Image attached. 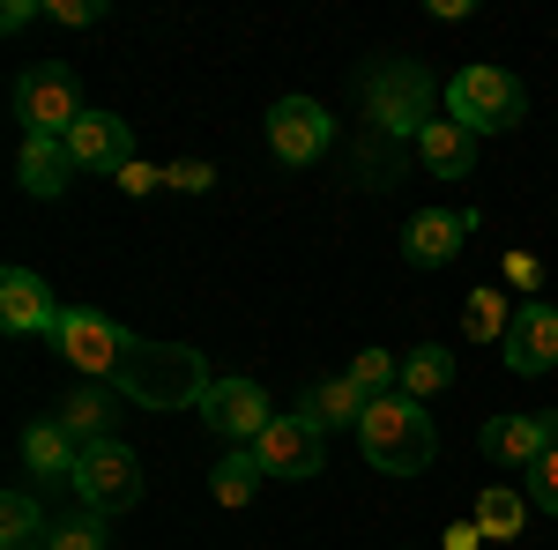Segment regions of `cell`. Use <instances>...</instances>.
I'll list each match as a JSON object with an SVG mask.
<instances>
[{
    "instance_id": "24",
    "label": "cell",
    "mask_w": 558,
    "mask_h": 550,
    "mask_svg": "<svg viewBox=\"0 0 558 550\" xmlns=\"http://www.w3.org/2000/svg\"><path fill=\"white\" fill-rule=\"evenodd\" d=\"M447 380H454V350H447V342H425V350L402 357V394H410V402H432Z\"/></svg>"
},
{
    "instance_id": "1",
    "label": "cell",
    "mask_w": 558,
    "mask_h": 550,
    "mask_svg": "<svg viewBox=\"0 0 558 550\" xmlns=\"http://www.w3.org/2000/svg\"><path fill=\"white\" fill-rule=\"evenodd\" d=\"M120 394L142 402V410H194V402H209V365H202V350H186V342H142L134 335L128 365H120Z\"/></svg>"
},
{
    "instance_id": "10",
    "label": "cell",
    "mask_w": 558,
    "mask_h": 550,
    "mask_svg": "<svg viewBox=\"0 0 558 550\" xmlns=\"http://www.w3.org/2000/svg\"><path fill=\"white\" fill-rule=\"evenodd\" d=\"M551 447H558V410H529V417H492L484 424V454L499 468H521V476L544 462Z\"/></svg>"
},
{
    "instance_id": "33",
    "label": "cell",
    "mask_w": 558,
    "mask_h": 550,
    "mask_svg": "<svg viewBox=\"0 0 558 550\" xmlns=\"http://www.w3.org/2000/svg\"><path fill=\"white\" fill-rule=\"evenodd\" d=\"M476 543H484V528H476V521H454V528L439 536V550H476Z\"/></svg>"
},
{
    "instance_id": "23",
    "label": "cell",
    "mask_w": 558,
    "mask_h": 550,
    "mask_svg": "<svg viewBox=\"0 0 558 550\" xmlns=\"http://www.w3.org/2000/svg\"><path fill=\"white\" fill-rule=\"evenodd\" d=\"M260 476H268V468L254 462V447H239V454H223V462L209 468V491H216V506H254Z\"/></svg>"
},
{
    "instance_id": "31",
    "label": "cell",
    "mask_w": 558,
    "mask_h": 550,
    "mask_svg": "<svg viewBox=\"0 0 558 550\" xmlns=\"http://www.w3.org/2000/svg\"><path fill=\"white\" fill-rule=\"evenodd\" d=\"M45 15H52V23H68V30H83V23H105V8H97V0H45Z\"/></svg>"
},
{
    "instance_id": "14",
    "label": "cell",
    "mask_w": 558,
    "mask_h": 550,
    "mask_svg": "<svg viewBox=\"0 0 558 550\" xmlns=\"http://www.w3.org/2000/svg\"><path fill=\"white\" fill-rule=\"evenodd\" d=\"M68 157L75 171H105V179H120L134 164V127L120 112H83V127L68 134Z\"/></svg>"
},
{
    "instance_id": "15",
    "label": "cell",
    "mask_w": 558,
    "mask_h": 550,
    "mask_svg": "<svg viewBox=\"0 0 558 550\" xmlns=\"http://www.w3.org/2000/svg\"><path fill=\"white\" fill-rule=\"evenodd\" d=\"M60 313L68 305H52L45 276H31V268H8L0 276V328L8 335H60Z\"/></svg>"
},
{
    "instance_id": "12",
    "label": "cell",
    "mask_w": 558,
    "mask_h": 550,
    "mask_svg": "<svg viewBox=\"0 0 558 550\" xmlns=\"http://www.w3.org/2000/svg\"><path fill=\"white\" fill-rule=\"evenodd\" d=\"M507 365H514L521 380H536V372H551L558 365V305H544V297H529V305H514V328H507Z\"/></svg>"
},
{
    "instance_id": "9",
    "label": "cell",
    "mask_w": 558,
    "mask_h": 550,
    "mask_svg": "<svg viewBox=\"0 0 558 550\" xmlns=\"http://www.w3.org/2000/svg\"><path fill=\"white\" fill-rule=\"evenodd\" d=\"M328 142H336L328 105H313V97H276V112H268V149H276L283 164H320Z\"/></svg>"
},
{
    "instance_id": "19",
    "label": "cell",
    "mask_w": 558,
    "mask_h": 550,
    "mask_svg": "<svg viewBox=\"0 0 558 550\" xmlns=\"http://www.w3.org/2000/svg\"><path fill=\"white\" fill-rule=\"evenodd\" d=\"M52 424H68L75 447H97V439H112V394H105V387H75Z\"/></svg>"
},
{
    "instance_id": "32",
    "label": "cell",
    "mask_w": 558,
    "mask_h": 550,
    "mask_svg": "<svg viewBox=\"0 0 558 550\" xmlns=\"http://www.w3.org/2000/svg\"><path fill=\"white\" fill-rule=\"evenodd\" d=\"M120 186H128V194H157V186H165V171H157V164H142V157H134V164L120 171Z\"/></svg>"
},
{
    "instance_id": "22",
    "label": "cell",
    "mask_w": 558,
    "mask_h": 550,
    "mask_svg": "<svg viewBox=\"0 0 558 550\" xmlns=\"http://www.w3.org/2000/svg\"><path fill=\"white\" fill-rule=\"evenodd\" d=\"M0 550H45V536H52V521H45V506L31 499V491H8L0 499Z\"/></svg>"
},
{
    "instance_id": "5",
    "label": "cell",
    "mask_w": 558,
    "mask_h": 550,
    "mask_svg": "<svg viewBox=\"0 0 558 550\" xmlns=\"http://www.w3.org/2000/svg\"><path fill=\"white\" fill-rule=\"evenodd\" d=\"M75 499H83V513H105V521L142 506V454L120 447V439L83 447V462H75Z\"/></svg>"
},
{
    "instance_id": "4",
    "label": "cell",
    "mask_w": 558,
    "mask_h": 550,
    "mask_svg": "<svg viewBox=\"0 0 558 550\" xmlns=\"http://www.w3.org/2000/svg\"><path fill=\"white\" fill-rule=\"evenodd\" d=\"M83 83H75V68H60V60H45V68H23L15 75V120L23 134H52V142H68V134L83 127Z\"/></svg>"
},
{
    "instance_id": "6",
    "label": "cell",
    "mask_w": 558,
    "mask_h": 550,
    "mask_svg": "<svg viewBox=\"0 0 558 550\" xmlns=\"http://www.w3.org/2000/svg\"><path fill=\"white\" fill-rule=\"evenodd\" d=\"M52 342H60V357H68L83 380H120V365H128V350H134L128 328L105 320V313H89V305H68Z\"/></svg>"
},
{
    "instance_id": "25",
    "label": "cell",
    "mask_w": 558,
    "mask_h": 550,
    "mask_svg": "<svg viewBox=\"0 0 558 550\" xmlns=\"http://www.w3.org/2000/svg\"><path fill=\"white\" fill-rule=\"evenodd\" d=\"M507 328H514V297L507 291H470L462 297V335L470 342H507Z\"/></svg>"
},
{
    "instance_id": "8",
    "label": "cell",
    "mask_w": 558,
    "mask_h": 550,
    "mask_svg": "<svg viewBox=\"0 0 558 550\" xmlns=\"http://www.w3.org/2000/svg\"><path fill=\"white\" fill-rule=\"evenodd\" d=\"M254 462L268 476H283V484H305V476H320V462H328V431L305 424V417H276L254 439Z\"/></svg>"
},
{
    "instance_id": "18",
    "label": "cell",
    "mask_w": 558,
    "mask_h": 550,
    "mask_svg": "<svg viewBox=\"0 0 558 550\" xmlns=\"http://www.w3.org/2000/svg\"><path fill=\"white\" fill-rule=\"evenodd\" d=\"M23 462H31V476H45V484H75L83 447L68 439V424H31V431H23Z\"/></svg>"
},
{
    "instance_id": "30",
    "label": "cell",
    "mask_w": 558,
    "mask_h": 550,
    "mask_svg": "<svg viewBox=\"0 0 558 550\" xmlns=\"http://www.w3.org/2000/svg\"><path fill=\"white\" fill-rule=\"evenodd\" d=\"M507 283H514L521 305H529V297L544 291V260H536V254H507Z\"/></svg>"
},
{
    "instance_id": "28",
    "label": "cell",
    "mask_w": 558,
    "mask_h": 550,
    "mask_svg": "<svg viewBox=\"0 0 558 550\" xmlns=\"http://www.w3.org/2000/svg\"><path fill=\"white\" fill-rule=\"evenodd\" d=\"M529 506L558 513V447H551V454H544L536 468H529Z\"/></svg>"
},
{
    "instance_id": "21",
    "label": "cell",
    "mask_w": 558,
    "mask_h": 550,
    "mask_svg": "<svg viewBox=\"0 0 558 550\" xmlns=\"http://www.w3.org/2000/svg\"><path fill=\"white\" fill-rule=\"evenodd\" d=\"M470 521L484 528V543H514L521 521H529V506H521L514 484H484V491H476V513H470Z\"/></svg>"
},
{
    "instance_id": "11",
    "label": "cell",
    "mask_w": 558,
    "mask_h": 550,
    "mask_svg": "<svg viewBox=\"0 0 558 550\" xmlns=\"http://www.w3.org/2000/svg\"><path fill=\"white\" fill-rule=\"evenodd\" d=\"M470 231H476V209H417L402 223V260L410 268H447Z\"/></svg>"
},
{
    "instance_id": "27",
    "label": "cell",
    "mask_w": 558,
    "mask_h": 550,
    "mask_svg": "<svg viewBox=\"0 0 558 550\" xmlns=\"http://www.w3.org/2000/svg\"><path fill=\"white\" fill-rule=\"evenodd\" d=\"M112 536H105V513H68V521H52V536H45V550H105Z\"/></svg>"
},
{
    "instance_id": "17",
    "label": "cell",
    "mask_w": 558,
    "mask_h": 550,
    "mask_svg": "<svg viewBox=\"0 0 558 550\" xmlns=\"http://www.w3.org/2000/svg\"><path fill=\"white\" fill-rule=\"evenodd\" d=\"M417 157H425L432 179H470V164H476V134L462 127V120H432V127L417 134Z\"/></svg>"
},
{
    "instance_id": "26",
    "label": "cell",
    "mask_w": 558,
    "mask_h": 550,
    "mask_svg": "<svg viewBox=\"0 0 558 550\" xmlns=\"http://www.w3.org/2000/svg\"><path fill=\"white\" fill-rule=\"evenodd\" d=\"M350 387H357L365 402L395 394V387H402V357H395V350H357V357H350Z\"/></svg>"
},
{
    "instance_id": "29",
    "label": "cell",
    "mask_w": 558,
    "mask_h": 550,
    "mask_svg": "<svg viewBox=\"0 0 558 550\" xmlns=\"http://www.w3.org/2000/svg\"><path fill=\"white\" fill-rule=\"evenodd\" d=\"M165 186H179V194H209L216 171L202 164V157H179V164H165Z\"/></svg>"
},
{
    "instance_id": "20",
    "label": "cell",
    "mask_w": 558,
    "mask_h": 550,
    "mask_svg": "<svg viewBox=\"0 0 558 550\" xmlns=\"http://www.w3.org/2000/svg\"><path fill=\"white\" fill-rule=\"evenodd\" d=\"M365 410H373V402H365V394L350 387V372H343V380H320V387H313L299 417L320 424V431H336V424H365Z\"/></svg>"
},
{
    "instance_id": "13",
    "label": "cell",
    "mask_w": 558,
    "mask_h": 550,
    "mask_svg": "<svg viewBox=\"0 0 558 550\" xmlns=\"http://www.w3.org/2000/svg\"><path fill=\"white\" fill-rule=\"evenodd\" d=\"M202 417H209V431L239 439V447H254L260 431L276 424V410H268V394H260L254 380H216L209 402H202Z\"/></svg>"
},
{
    "instance_id": "7",
    "label": "cell",
    "mask_w": 558,
    "mask_h": 550,
    "mask_svg": "<svg viewBox=\"0 0 558 550\" xmlns=\"http://www.w3.org/2000/svg\"><path fill=\"white\" fill-rule=\"evenodd\" d=\"M432 75L417 60H402V68H380L373 83H365V112H373V127L380 134H425L432 127Z\"/></svg>"
},
{
    "instance_id": "2",
    "label": "cell",
    "mask_w": 558,
    "mask_h": 550,
    "mask_svg": "<svg viewBox=\"0 0 558 550\" xmlns=\"http://www.w3.org/2000/svg\"><path fill=\"white\" fill-rule=\"evenodd\" d=\"M357 447H365V462L380 468V476H417V468H432V417L425 402H410L402 387L395 394H380L373 410H365V424H357Z\"/></svg>"
},
{
    "instance_id": "3",
    "label": "cell",
    "mask_w": 558,
    "mask_h": 550,
    "mask_svg": "<svg viewBox=\"0 0 558 550\" xmlns=\"http://www.w3.org/2000/svg\"><path fill=\"white\" fill-rule=\"evenodd\" d=\"M521 112H529V89L492 60H476V68H462L447 83V120H462L470 134H507L521 127Z\"/></svg>"
},
{
    "instance_id": "16",
    "label": "cell",
    "mask_w": 558,
    "mask_h": 550,
    "mask_svg": "<svg viewBox=\"0 0 558 550\" xmlns=\"http://www.w3.org/2000/svg\"><path fill=\"white\" fill-rule=\"evenodd\" d=\"M23 194H38V201H52V194H68V179H75V157H68V142H52V134H23Z\"/></svg>"
}]
</instances>
